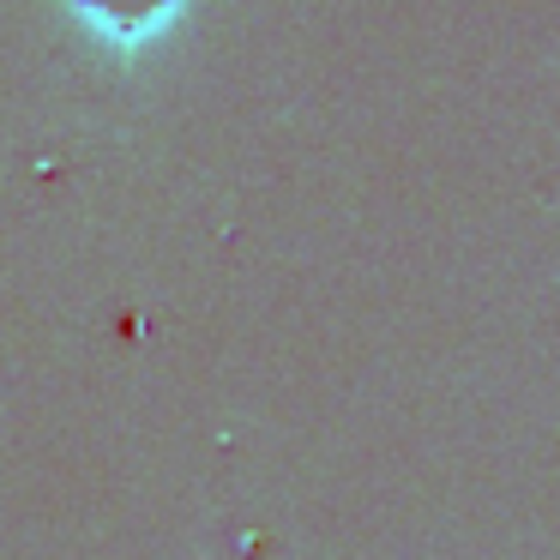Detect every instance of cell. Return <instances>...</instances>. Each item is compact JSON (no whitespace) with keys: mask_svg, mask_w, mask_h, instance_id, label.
Here are the masks:
<instances>
[{"mask_svg":"<svg viewBox=\"0 0 560 560\" xmlns=\"http://www.w3.org/2000/svg\"><path fill=\"white\" fill-rule=\"evenodd\" d=\"M79 19L91 43H103L109 55H139L194 7V0H61Z\"/></svg>","mask_w":560,"mask_h":560,"instance_id":"obj_1","label":"cell"}]
</instances>
